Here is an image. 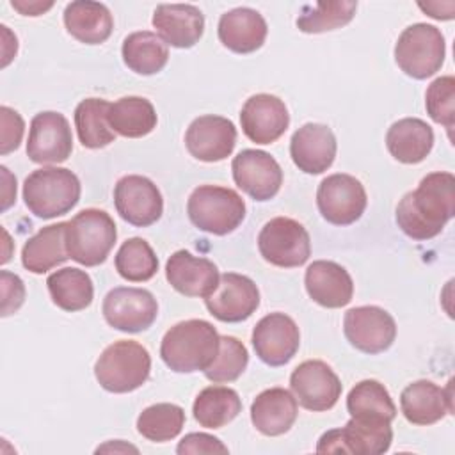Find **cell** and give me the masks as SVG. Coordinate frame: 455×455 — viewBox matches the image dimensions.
Here are the masks:
<instances>
[{
  "label": "cell",
  "mask_w": 455,
  "mask_h": 455,
  "mask_svg": "<svg viewBox=\"0 0 455 455\" xmlns=\"http://www.w3.org/2000/svg\"><path fill=\"white\" fill-rule=\"evenodd\" d=\"M258 249L265 261L281 268L304 265L311 256V240L306 228L290 219H270L258 235Z\"/></svg>",
  "instance_id": "9c48e42d"
},
{
  "label": "cell",
  "mask_w": 455,
  "mask_h": 455,
  "mask_svg": "<svg viewBox=\"0 0 455 455\" xmlns=\"http://www.w3.org/2000/svg\"><path fill=\"white\" fill-rule=\"evenodd\" d=\"M114 265L123 279L130 283H144L156 274L158 258L144 238L133 236L121 243L116 252Z\"/></svg>",
  "instance_id": "74e56055"
},
{
  "label": "cell",
  "mask_w": 455,
  "mask_h": 455,
  "mask_svg": "<svg viewBox=\"0 0 455 455\" xmlns=\"http://www.w3.org/2000/svg\"><path fill=\"white\" fill-rule=\"evenodd\" d=\"M46 284L53 304L69 313L85 309L94 297L92 279L85 270L75 267L55 270L48 275Z\"/></svg>",
  "instance_id": "d6a6232c"
},
{
  "label": "cell",
  "mask_w": 455,
  "mask_h": 455,
  "mask_svg": "<svg viewBox=\"0 0 455 455\" xmlns=\"http://www.w3.org/2000/svg\"><path fill=\"white\" fill-rule=\"evenodd\" d=\"M400 409L412 425H432L453 411L451 386L439 387L432 380H416L400 395Z\"/></svg>",
  "instance_id": "d4e9b609"
},
{
  "label": "cell",
  "mask_w": 455,
  "mask_h": 455,
  "mask_svg": "<svg viewBox=\"0 0 455 455\" xmlns=\"http://www.w3.org/2000/svg\"><path fill=\"white\" fill-rule=\"evenodd\" d=\"M446 44L441 30L428 23H414L407 27L396 44L395 60L398 68L416 80L435 75L444 62Z\"/></svg>",
  "instance_id": "52a82bcc"
},
{
  "label": "cell",
  "mask_w": 455,
  "mask_h": 455,
  "mask_svg": "<svg viewBox=\"0 0 455 455\" xmlns=\"http://www.w3.org/2000/svg\"><path fill=\"white\" fill-rule=\"evenodd\" d=\"M117 238L114 219L98 208H85L66 222V249L84 267L103 263Z\"/></svg>",
  "instance_id": "5b68a950"
},
{
  "label": "cell",
  "mask_w": 455,
  "mask_h": 455,
  "mask_svg": "<svg viewBox=\"0 0 455 455\" xmlns=\"http://www.w3.org/2000/svg\"><path fill=\"white\" fill-rule=\"evenodd\" d=\"M101 311L110 327L123 332H142L156 320L158 304L144 288L117 286L105 295Z\"/></svg>",
  "instance_id": "8fae6325"
},
{
  "label": "cell",
  "mask_w": 455,
  "mask_h": 455,
  "mask_svg": "<svg viewBox=\"0 0 455 455\" xmlns=\"http://www.w3.org/2000/svg\"><path fill=\"white\" fill-rule=\"evenodd\" d=\"M391 156L402 164L423 162L434 146V130L418 117H403L393 123L386 133Z\"/></svg>",
  "instance_id": "83f0119b"
},
{
  "label": "cell",
  "mask_w": 455,
  "mask_h": 455,
  "mask_svg": "<svg viewBox=\"0 0 455 455\" xmlns=\"http://www.w3.org/2000/svg\"><path fill=\"white\" fill-rule=\"evenodd\" d=\"M236 144L235 124L222 116H199L190 123L185 133L188 153L201 162H220L228 158Z\"/></svg>",
  "instance_id": "d6986e66"
},
{
  "label": "cell",
  "mask_w": 455,
  "mask_h": 455,
  "mask_svg": "<svg viewBox=\"0 0 455 455\" xmlns=\"http://www.w3.org/2000/svg\"><path fill=\"white\" fill-rule=\"evenodd\" d=\"M347 411L352 418H371L393 421L396 405L389 391L379 380L366 379L357 382L347 396Z\"/></svg>",
  "instance_id": "d590c367"
},
{
  "label": "cell",
  "mask_w": 455,
  "mask_h": 455,
  "mask_svg": "<svg viewBox=\"0 0 455 455\" xmlns=\"http://www.w3.org/2000/svg\"><path fill=\"white\" fill-rule=\"evenodd\" d=\"M240 124L245 137L256 144L275 142L290 124V114L283 100L274 94L251 96L240 112Z\"/></svg>",
  "instance_id": "ffe728a7"
},
{
  "label": "cell",
  "mask_w": 455,
  "mask_h": 455,
  "mask_svg": "<svg viewBox=\"0 0 455 455\" xmlns=\"http://www.w3.org/2000/svg\"><path fill=\"white\" fill-rule=\"evenodd\" d=\"M169 284L185 297H208L219 284V270L208 258H197L181 249L165 263Z\"/></svg>",
  "instance_id": "7402d4cb"
},
{
  "label": "cell",
  "mask_w": 455,
  "mask_h": 455,
  "mask_svg": "<svg viewBox=\"0 0 455 455\" xmlns=\"http://www.w3.org/2000/svg\"><path fill=\"white\" fill-rule=\"evenodd\" d=\"M2 284V316H9L18 311L25 300V284L20 275L7 270L0 272Z\"/></svg>",
  "instance_id": "7bdbcfd3"
},
{
  "label": "cell",
  "mask_w": 455,
  "mask_h": 455,
  "mask_svg": "<svg viewBox=\"0 0 455 455\" xmlns=\"http://www.w3.org/2000/svg\"><path fill=\"white\" fill-rule=\"evenodd\" d=\"M343 332L348 343L364 354L386 352L396 338L395 318L379 306H357L345 313Z\"/></svg>",
  "instance_id": "4fadbf2b"
},
{
  "label": "cell",
  "mask_w": 455,
  "mask_h": 455,
  "mask_svg": "<svg viewBox=\"0 0 455 455\" xmlns=\"http://www.w3.org/2000/svg\"><path fill=\"white\" fill-rule=\"evenodd\" d=\"M204 304L210 315L220 322H243L258 309L259 290L251 277L226 272L219 277L217 288L204 297Z\"/></svg>",
  "instance_id": "2e32d148"
},
{
  "label": "cell",
  "mask_w": 455,
  "mask_h": 455,
  "mask_svg": "<svg viewBox=\"0 0 455 455\" xmlns=\"http://www.w3.org/2000/svg\"><path fill=\"white\" fill-rule=\"evenodd\" d=\"M73 151V135L68 119L53 110L39 112L30 121L27 156L36 164H60Z\"/></svg>",
  "instance_id": "9a60e30c"
},
{
  "label": "cell",
  "mask_w": 455,
  "mask_h": 455,
  "mask_svg": "<svg viewBox=\"0 0 455 455\" xmlns=\"http://www.w3.org/2000/svg\"><path fill=\"white\" fill-rule=\"evenodd\" d=\"M0 124H2L0 153L7 155L20 146L23 132H25V123L16 110L4 105V107H0Z\"/></svg>",
  "instance_id": "b9f144b4"
},
{
  "label": "cell",
  "mask_w": 455,
  "mask_h": 455,
  "mask_svg": "<svg viewBox=\"0 0 455 455\" xmlns=\"http://www.w3.org/2000/svg\"><path fill=\"white\" fill-rule=\"evenodd\" d=\"M156 121L153 103L140 96L119 98L108 108L110 128L121 137L140 139L156 128Z\"/></svg>",
  "instance_id": "4dcf8cb0"
},
{
  "label": "cell",
  "mask_w": 455,
  "mask_h": 455,
  "mask_svg": "<svg viewBox=\"0 0 455 455\" xmlns=\"http://www.w3.org/2000/svg\"><path fill=\"white\" fill-rule=\"evenodd\" d=\"M123 62L137 75H155L162 71L169 60V48L160 36L140 30L126 36L121 48Z\"/></svg>",
  "instance_id": "1f68e13d"
},
{
  "label": "cell",
  "mask_w": 455,
  "mask_h": 455,
  "mask_svg": "<svg viewBox=\"0 0 455 455\" xmlns=\"http://www.w3.org/2000/svg\"><path fill=\"white\" fill-rule=\"evenodd\" d=\"M265 18L251 7H236L224 12L219 20V41L235 53H252L267 39Z\"/></svg>",
  "instance_id": "484cf974"
},
{
  "label": "cell",
  "mask_w": 455,
  "mask_h": 455,
  "mask_svg": "<svg viewBox=\"0 0 455 455\" xmlns=\"http://www.w3.org/2000/svg\"><path fill=\"white\" fill-rule=\"evenodd\" d=\"M185 425V411L176 403H155L146 407L137 418V432L153 441L165 443L174 439Z\"/></svg>",
  "instance_id": "f35d334b"
},
{
  "label": "cell",
  "mask_w": 455,
  "mask_h": 455,
  "mask_svg": "<svg viewBox=\"0 0 455 455\" xmlns=\"http://www.w3.org/2000/svg\"><path fill=\"white\" fill-rule=\"evenodd\" d=\"M96 451L98 453L100 451H133V453H137L139 450L135 446H132V444H124L123 441H116V443H107V444L100 446Z\"/></svg>",
  "instance_id": "c3c4849f"
},
{
  "label": "cell",
  "mask_w": 455,
  "mask_h": 455,
  "mask_svg": "<svg viewBox=\"0 0 455 455\" xmlns=\"http://www.w3.org/2000/svg\"><path fill=\"white\" fill-rule=\"evenodd\" d=\"M217 329L199 318L172 325L162 338L160 357L176 373L204 371L219 352Z\"/></svg>",
  "instance_id": "7a4b0ae2"
},
{
  "label": "cell",
  "mask_w": 455,
  "mask_h": 455,
  "mask_svg": "<svg viewBox=\"0 0 455 455\" xmlns=\"http://www.w3.org/2000/svg\"><path fill=\"white\" fill-rule=\"evenodd\" d=\"M299 409L295 396L284 387H270L261 391L251 405V421L263 435L286 434L295 419Z\"/></svg>",
  "instance_id": "4316f807"
},
{
  "label": "cell",
  "mask_w": 455,
  "mask_h": 455,
  "mask_svg": "<svg viewBox=\"0 0 455 455\" xmlns=\"http://www.w3.org/2000/svg\"><path fill=\"white\" fill-rule=\"evenodd\" d=\"M233 180L254 201H268L283 185V171L277 160L261 149H243L231 162Z\"/></svg>",
  "instance_id": "e0dca14e"
},
{
  "label": "cell",
  "mask_w": 455,
  "mask_h": 455,
  "mask_svg": "<svg viewBox=\"0 0 455 455\" xmlns=\"http://www.w3.org/2000/svg\"><path fill=\"white\" fill-rule=\"evenodd\" d=\"M69 258L66 249V222L41 228L21 249V263L32 274H44Z\"/></svg>",
  "instance_id": "f546056e"
},
{
  "label": "cell",
  "mask_w": 455,
  "mask_h": 455,
  "mask_svg": "<svg viewBox=\"0 0 455 455\" xmlns=\"http://www.w3.org/2000/svg\"><path fill=\"white\" fill-rule=\"evenodd\" d=\"M176 451L180 455L188 453H228V446L217 439L215 435L204 434V432H192L187 434L176 446Z\"/></svg>",
  "instance_id": "ee69618b"
},
{
  "label": "cell",
  "mask_w": 455,
  "mask_h": 455,
  "mask_svg": "<svg viewBox=\"0 0 455 455\" xmlns=\"http://www.w3.org/2000/svg\"><path fill=\"white\" fill-rule=\"evenodd\" d=\"M249 354L242 341L233 336H220L219 352L213 363L204 370L208 380L215 384L236 380L247 368Z\"/></svg>",
  "instance_id": "ab89813d"
},
{
  "label": "cell",
  "mask_w": 455,
  "mask_h": 455,
  "mask_svg": "<svg viewBox=\"0 0 455 455\" xmlns=\"http://www.w3.org/2000/svg\"><path fill=\"white\" fill-rule=\"evenodd\" d=\"M80 180L64 167H41L23 183V199L30 213L39 219H55L71 212L80 201Z\"/></svg>",
  "instance_id": "3957f363"
},
{
  "label": "cell",
  "mask_w": 455,
  "mask_h": 455,
  "mask_svg": "<svg viewBox=\"0 0 455 455\" xmlns=\"http://www.w3.org/2000/svg\"><path fill=\"white\" fill-rule=\"evenodd\" d=\"M151 355L146 347L133 339H119L108 345L94 364L98 384L110 393L139 389L149 377Z\"/></svg>",
  "instance_id": "277c9868"
},
{
  "label": "cell",
  "mask_w": 455,
  "mask_h": 455,
  "mask_svg": "<svg viewBox=\"0 0 455 455\" xmlns=\"http://www.w3.org/2000/svg\"><path fill=\"white\" fill-rule=\"evenodd\" d=\"M393 441L391 421L371 418H350L343 428H332L322 434L316 444L318 453H386Z\"/></svg>",
  "instance_id": "ba28073f"
},
{
  "label": "cell",
  "mask_w": 455,
  "mask_h": 455,
  "mask_svg": "<svg viewBox=\"0 0 455 455\" xmlns=\"http://www.w3.org/2000/svg\"><path fill=\"white\" fill-rule=\"evenodd\" d=\"M336 149L338 144L332 130L318 123H306L290 140V156L306 174L327 171L336 158Z\"/></svg>",
  "instance_id": "44dd1931"
},
{
  "label": "cell",
  "mask_w": 455,
  "mask_h": 455,
  "mask_svg": "<svg viewBox=\"0 0 455 455\" xmlns=\"http://www.w3.org/2000/svg\"><path fill=\"white\" fill-rule=\"evenodd\" d=\"M64 25L76 41L85 44H100L110 37L114 20L105 4L76 0L66 5Z\"/></svg>",
  "instance_id": "f1b7e54d"
},
{
  "label": "cell",
  "mask_w": 455,
  "mask_h": 455,
  "mask_svg": "<svg viewBox=\"0 0 455 455\" xmlns=\"http://www.w3.org/2000/svg\"><path fill=\"white\" fill-rule=\"evenodd\" d=\"M299 345V327L284 313H268L252 329L254 352L268 366H283L291 361Z\"/></svg>",
  "instance_id": "ac0fdd59"
},
{
  "label": "cell",
  "mask_w": 455,
  "mask_h": 455,
  "mask_svg": "<svg viewBox=\"0 0 455 455\" xmlns=\"http://www.w3.org/2000/svg\"><path fill=\"white\" fill-rule=\"evenodd\" d=\"M304 284L307 295L316 304L329 309L347 306L354 295V283L350 274L336 261H313L306 268Z\"/></svg>",
  "instance_id": "cb8c5ba5"
},
{
  "label": "cell",
  "mask_w": 455,
  "mask_h": 455,
  "mask_svg": "<svg viewBox=\"0 0 455 455\" xmlns=\"http://www.w3.org/2000/svg\"><path fill=\"white\" fill-rule=\"evenodd\" d=\"M165 44L192 48L204 32V16L192 4H160L151 20Z\"/></svg>",
  "instance_id": "603a6c76"
},
{
  "label": "cell",
  "mask_w": 455,
  "mask_h": 455,
  "mask_svg": "<svg viewBox=\"0 0 455 455\" xmlns=\"http://www.w3.org/2000/svg\"><path fill=\"white\" fill-rule=\"evenodd\" d=\"M187 213L197 229L222 236L242 224L245 203L233 188L199 185L187 201Z\"/></svg>",
  "instance_id": "8992f818"
},
{
  "label": "cell",
  "mask_w": 455,
  "mask_h": 455,
  "mask_svg": "<svg viewBox=\"0 0 455 455\" xmlns=\"http://www.w3.org/2000/svg\"><path fill=\"white\" fill-rule=\"evenodd\" d=\"M357 9L354 0H336V2H315L304 5L297 18L299 30L306 34H320L345 27L352 21Z\"/></svg>",
  "instance_id": "8d00e7d4"
},
{
  "label": "cell",
  "mask_w": 455,
  "mask_h": 455,
  "mask_svg": "<svg viewBox=\"0 0 455 455\" xmlns=\"http://www.w3.org/2000/svg\"><path fill=\"white\" fill-rule=\"evenodd\" d=\"M114 204L123 220L137 228L155 224L164 212V199L158 187L146 176L128 174L114 187Z\"/></svg>",
  "instance_id": "5bb4252c"
},
{
  "label": "cell",
  "mask_w": 455,
  "mask_h": 455,
  "mask_svg": "<svg viewBox=\"0 0 455 455\" xmlns=\"http://www.w3.org/2000/svg\"><path fill=\"white\" fill-rule=\"evenodd\" d=\"M11 5H12L14 9H18V11H20L21 14H25V16H39V14H43L44 11H48V9L53 5V2L43 4V2H20V0H12Z\"/></svg>",
  "instance_id": "bcb514c9"
},
{
  "label": "cell",
  "mask_w": 455,
  "mask_h": 455,
  "mask_svg": "<svg viewBox=\"0 0 455 455\" xmlns=\"http://www.w3.org/2000/svg\"><path fill=\"white\" fill-rule=\"evenodd\" d=\"M421 11H425L430 18H435V20H451L453 16L444 12L443 9H455V4L453 2H446V4H439V2H432V4H418Z\"/></svg>",
  "instance_id": "7dc6e473"
},
{
  "label": "cell",
  "mask_w": 455,
  "mask_h": 455,
  "mask_svg": "<svg viewBox=\"0 0 455 455\" xmlns=\"http://www.w3.org/2000/svg\"><path fill=\"white\" fill-rule=\"evenodd\" d=\"M242 411L238 393L226 386H208L194 400L192 412L196 421L204 428H222Z\"/></svg>",
  "instance_id": "836d02e7"
},
{
  "label": "cell",
  "mask_w": 455,
  "mask_h": 455,
  "mask_svg": "<svg viewBox=\"0 0 455 455\" xmlns=\"http://www.w3.org/2000/svg\"><path fill=\"white\" fill-rule=\"evenodd\" d=\"M110 103L101 98H85L75 108V128L84 148L100 149L116 140L108 123Z\"/></svg>",
  "instance_id": "e575fe53"
},
{
  "label": "cell",
  "mask_w": 455,
  "mask_h": 455,
  "mask_svg": "<svg viewBox=\"0 0 455 455\" xmlns=\"http://www.w3.org/2000/svg\"><path fill=\"white\" fill-rule=\"evenodd\" d=\"M366 190L363 183L345 172L322 180L316 190V206L322 217L334 226L354 224L366 210Z\"/></svg>",
  "instance_id": "30bf717a"
},
{
  "label": "cell",
  "mask_w": 455,
  "mask_h": 455,
  "mask_svg": "<svg viewBox=\"0 0 455 455\" xmlns=\"http://www.w3.org/2000/svg\"><path fill=\"white\" fill-rule=\"evenodd\" d=\"M0 171H2V181H4V188H2V212H5L16 201V178L4 165L0 167Z\"/></svg>",
  "instance_id": "f6af8a7d"
},
{
  "label": "cell",
  "mask_w": 455,
  "mask_h": 455,
  "mask_svg": "<svg viewBox=\"0 0 455 455\" xmlns=\"http://www.w3.org/2000/svg\"><path fill=\"white\" fill-rule=\"evenodd\" d=\"M290 387L295 400L307 411L322 412L336 405L341 396V382L334 370L320 361L300 363L290 375Z\"/></svg>",
  "instance_id": "7c38bea8"
},
{
  "label": "cell",
  "mask_w": 455,
  "mask_h": 455,
  "mask_svg": "<svg viewBox=\"0 0 455 455\" xmlns=\"http://www.w3.org/2000/svg\"><path fill=\"white\" fill-rule=\"evenodd\" d=\"M455 78L451 75L435 78L425 94V107L432 121L443 124L451 137L455 126Z\"/></svg>",
  "instance_id": "60d3db41"
},
{
  "label": "cell",
  "mask_w": 455,
  "mask_h": 455,
  "mask_svg": "<svg viewBox=\"0 0 455 455\" xmlns=\"http://www.w3.org/2000/svg\"><path fill=\"white\" fill-rule=\"evenodd\" d=\"M455 213V178L437 171L427 174L416 190L407 192L396 206V224L412 240L437 236Z\"/></svg>",
  "instance_id": "6da1fadb"
}]
</instances>
